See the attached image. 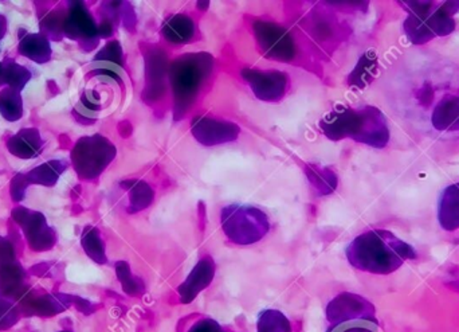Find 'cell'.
<instances>
[{"mask_svg":"<svg viewBox=\"0 0 459 332\" xmlns=\"http://www.w3.org/2000/svg\"><path fill=\"white\" fill-rule=\"evenodd\" d=\"M347 258L353 268L374 275H390L406 261L415 260L417 252L390 231L366 232L347 248Z\"/></svg>","mask_w":459,"mask_h":332,"instance_id":"1","label":"cell"},{"mask_svg":"<svg viewBox=\"0 0 459 332\" xmlns=\"http://www.w3.org/2000/svg\"><path fill=\"white\" fill-rule=\"evenodd\" d=\"M320 128L333 142L348 137L374 148H385L390 142L387 118L379 108L372 105L358 109L336 108L321 118Z\"/></svg>","mask_w":459,"mask_h":332,"instance_id":"2","label":"cell"},{"mask_svg":"<svg viewBox=\"0 0 459 332\" xmlns=\"http://www.w3.org/2000/svg\"><path fill=\"white\" fill-rule=\"evenodd\" d=\"M409 13L404 32L414 45H425L437 37H446L455 30V13L459 2H399Z\"/></svg>","mask_w":459,"mask_h":332,"instance_id":"3","label":"cell"},{"mask_svg":"<svg viewBox=\"0 0 459 332\" xmlns=\"http://www.w3.org/2000/svg\"><path fill=\"white\" fill-rule=\"evenodd\" d=\"M214 59L207 53L185 54L169 67V80L175 100V120H180L190 109L210 77Z\"/></svg>","mask_w":459,"mask_h":332,"instance_id":"4","label":"cell"},{"mask_svg":"<svg viewBox=\"0 0 459 332\" xmlns=\"http://www.w3.org/2000/svg\"><path fill=\"white\" fill-rule=\"evenodd\" d=\"M221 223L226 237L237 245L255 244L270 231L266 213L247 205L223 207Z\"/></svg>","mask_w":459,"mask_h":332,"instance_id":"5","label":"cell"},{"mask_svg":"<svg viewBox=\"0 0 459 332\" xmlns=\"http://www.w3.org/2000/svg\"><path fill=\"white\" fill-rule=\"evenodd\" d=\"M116 147L101 135L83 137L75 145L72 153L75 171L82 179H94L109 166L115 159Z\"/></svg>","mask_w":459,"mask_h":332,"instance_id":"6","label":"cell"},{"mask_svg":"<svg viewBox=\"0 0 459 332\" xmlns=\"http://www.w3.org/2000/svg\"><path fill=\"white\" fill-rule=\"evenodd\" d=\"M259 48L266 58L289 62L294 58L296 46L285 27L272 22L256 21L253 24Z\"/></svg>","mask_w":459,"mask_h":332,"instance_id":"7","label":"cell"},{"mask_svg":"<svg viewBox=\"0 0 459 332\" xmlns=\"http://www.w3.org/2000/svg\"><path fill=\"white\" fill-rule=\"evenodd\" d=\"M359 319H377V310L363 296L344 293L329 301L326 320L329 326L342 325Z\"/></svg>","mask_w":459,"mask_h":332,"instance_id":"8","label":"cell"},{"mask_svg":"<svg viewBox=\"0 0 459 332\" xmlns=\"http://www.w3.org/2000/svg\"><path fill=\"white\" fill-rule=\"evenodd\" d=\"M256 99L262 101H280L288 88V74L280 70H258L245 67L240 72Z\"/></svg>","mask_w":459,"mask_h":332,"instance_id":"9","label":"cell"},{"mask_svg":"<svg viewBox=\"0 0 459 332\" xmlns=\"http://www.w3.org/2000/svg\"><path fill=\"white\" fill-rule=\"evenodd\" d=\"M191 132L201 144L206 147L234 142L240 134V128L231 121L196 116L191 123Z\"/></svg>","mask_w":459,"mask_h":332,"instance_id":"10","label":"cell"},{"mask_svg":"<svg viewBox=\"0 0 459 332\" xmlns=\"http://www.w3.org/2000/svg\"><path fill=\"white\" fill-rule=\"evenodd\" d=\"M215 268H217V266H215L214 260H212V258H210V256L202 258V260L194 266L193 271L188 275L186 282L178 288L180 301H182L183 304H190L202 291L206 290V288L212 284L215 276Z\"/></svg>","mask_w":459,"mask_h":332,"instance_id":"11","label":"cell"},{"mask_svg":"<svg viewBox=\"0 0 459 332\" xmlns=\"http://www.w3.org/2000/svg\"><path fill=\"white\" fill-rule=\"evenodd\" d=\"M145 62H147V88L143 97H145V101L150 102L163 93L167 56L160 48H150L145 54Z\"/></svg>","mask_w":459,"mask_h":332,"instance_id":"12","label":"cell"},{"mask_svg":"<svg viewBox=\"0 0 459 332\" xmlns=\"http://www.w3.org/2000/svg\"><path fill=\"white\" fill-rule=\"evenodd\" d=\"M65 29L70 37L81 38L85 42H91L93 48L97 45L96 37L100 34L99 27L96 26V22L82 3L78 2L73 4L72 13L65 24Z\"/></svg>","mask_w":459,"mask_h":332,"instance_id":"13","label":"cell"},{"mask_svg":"<svg viewBox=\"0 0 459 332\" xmlns=\"http://www.w3.org/2000/svg\"><path fill=\"white\" fill-rule=\"evenodd\" d=\"M431 121L437 131H459V93L442 97L434 109Z\"/></svg>","mask_w":459,"mask_h":332,"instance_id":"14","label":"cell"},{"mask_svg":"<svg viewBox=\"0 0 459 332\" xmlns=\"http://www.w3.org/2000/svg\"><path fill=\"white\" fill-rule=\"evenodd\" d=\"M438 220L442 229L455 232L459 229V183L445 188L439 199Z\"/></svg>","mask_w":459,"mask_h":332,"instance_id":"15","label":"cell"},{"mask_svg":"<svg viewBox=\"0 0 459 332\" xmlns=\"http://www.w3.org/2000/svg\"><path fill=\"white\" fill-rule=\"evenodd\" d=\"M72 301H74V298H70V296L67 295H46L24 301L23 309L27 315L51 317V315L59 314V312L69 309Z\"/></svg>","mask_w":459,"mask_h":332,"instance_id":"16","label":"cell"},{"mask_svg":"<svg viewBox=\"0 0 459 332\" xmlns=\"http://www.w3.org/2000/svg\"><path fill=\"white\" fill-rule=\"evenodd\" d=\"M161 34L169 42L177 43V45L187 43L195 35V23L190 16L177 13L164 22Z\"/></svg>","mask_w":459,"mask_h":332,"instance_id":"17","label":"cell"},{"mask_svg":"<svg viewBox=\"0 0 459 332\" xmlns=\"http://www.w3.org/2000/svg\"><path fill=\"white\" fill-rule=\"evenodd\" d=\"M23 231L29 240L30 247L37 252L50 249L56 244L54 232L46 228L42 215H38L37 220L31 218L29 223H23Z\"/></svg>","mask_w":459,"mask_h":332,"instance_id":"18","label":"cell"},{"mask_svg":"<svg viewBox=\"0 0 459 332\" xmlns=\"http://www.w3.org/2000/svg\"><path fill=\"white\" fill-rule=\"evenodd\" d=\"M121 186L129 191L128 213H131V214L142 212V210L147 209L152 205L155 194H153L152 188L147 182L129 179L121 182Z\"/></svg>","mask_w":459,"mask_h":332,"instance_id":"19","label":"cell"},{"mask_svg":"<svg viewBox=\"0 0 459 332\" xmlns=\"http://www.w3.org/2000/svg\"><path fill=\"white\" fill-rule=\"evenodd\" d=\"M377 57L374 50L367 51L361 56L353 72L348 77V83L359 89H364L372 83L377 74Z\"/></svg>","mask_w":459,"mask_h":332,"instance_id":"20","label":"cell"},{"mask_svg":"<svg viewBox=\"0 0 459 332\" xmlns=\"http://www.w3.org/2000/svg\"><path fill=\"white\" fill-rule=\"evenodd\" d=\"M42 145L38 131L35 129H23L21 134L13 137L8 142V150L13 151V155L21 156V158H35L39 155V148Z\"/></svg>","mask_w":459,"mask_h":332,"instance_id":"21","label":"cell"},{"mask_svg":"<svg viewBox=\"0 0 459 332\" xmlns=\"http://www.w3.org/2000/svg\"><path fill=\"white\" fill-rule=\"evenodd\" d=\"M307 179L312 183L313 188L321 194V196H329L333 193L337 188V177L332 170L324 169L318 164H307Z\"/></svg>","mask_w":459,"mask_h":332,"instance_id":"22","label":"cell"},{"mask_svg":"<svg viewBox=\"0 0 459 332\" xmlns=\"http://www.w3.org/2000/svg\"><path fill=\"white\" fill-rule=\"evenodd\" d=\"M19 51L27 58L37 62H46L50 58V46L45 38L38 34H30L19 46Z\"/></svg>","mask_w":459,"mask_h":332,"instance_id":"23","label":"cell"},{"mask_svg":"<svg viewBox=\"0 0 459 332\" xmlns=\"http://www.w3.org/2000/svg\"><path fill=\"white\" fill-rule=\"evenodd\" d=\"M116 274H117L124 293H128L129 296L139 298L145 293L144 282L140 277L132 275L131 266L126 261H118L116 264Z\"/></svg>","mask_w":459,"mask_h":332,"instance_id":"24","label":"cell"},{"mask_svg":"<svg viewBox=\"0 0 459 332\" xmlns=\"http://www.w3.org/2000/svg\"><path fill=\"white\" fill-rule=\"evenodd\" d=\"M82 248L85 249L86 255L96 261L97 264H105L108 261L105 255V245L96 228L85 229L82 234Z\"/></svg>","mask_w":459,"mask_h":332,"instance_id":"25","label":"cell"},{"mask_svg":"<svg viewBox=\"0 0 459 332\" xmlns=\"http://www.w3.org/2000/svg\"><path fill=\"white\" fill-rule=\"evenodd\" d=\"M258 332H291L288 318L277 310H266L258 318Z\"/></svg>","mask_w":459,"mask_h":332,"instance_id":"26","label":"cell"},{"mask_svg":"<svg viewBox=\"0 0 459 332\" xmlns=\"http://www.w3.org/2000/svg\"><path fill=\"white\" fill-rule=\"evenodd\" d=\"M0 112L7 120L15 121L22 118V97L19 91L8 88L0 92Z\"/></svg>","mask_w":459,"mask_h":332,"instance_id":"27","label":"cell"},{"mask_svg":"<svg viewBox=\"0 0 459 332\" xmlns=\"http://www.w3.org/2000/svg\"><path fill=\"white\" fill-rule=\"evenodd\" d=\"M96 61H101L100 66H112L120 67L123 66V48H121L120 43L117 40L108 43L101 51L96 56Z\"/></svg>","mask_w":459,"mask_h":332,"instance_id":"28","label":"cell"},{"mask_svg":"<svg viewBox=\"0 0 459 332\" xmlns=\"http://www.w3.org/2000/svg\"><path fill=\"white\" fill-rule=\"evenodd\" d=\"M18 320V312L15 307L8 301H0V331L13 328Z\"/></svg>","mask_w":459,"mask_h":332,"instance_id":"29","label":"cell"},{"mask_svg":"<svg viewBox=\"0 0 459 332\" xmlns=\"http://www.w3.org/2000/svg\"><path fill=\"white\" fill-rule=\"evenodd\" d=\"M5 32V18L0 15V39L4 37Z\"/></svg>","mask_w":459,"mask_h":332,"instance_id":"30","label":"cell"},{"mask_svg":"<svg viewBox=\"0 0 459 332\" xmlns=\"http://www.w3.org/2000/svg\"><path fill=\"white\" fill-rule=\"evenodd\" d=\"M61 332H70V331H61Z\"/></svg>","mask_w":459,"mask_h":332,"instance_id":"31","label":"cell"}]
</instances>
